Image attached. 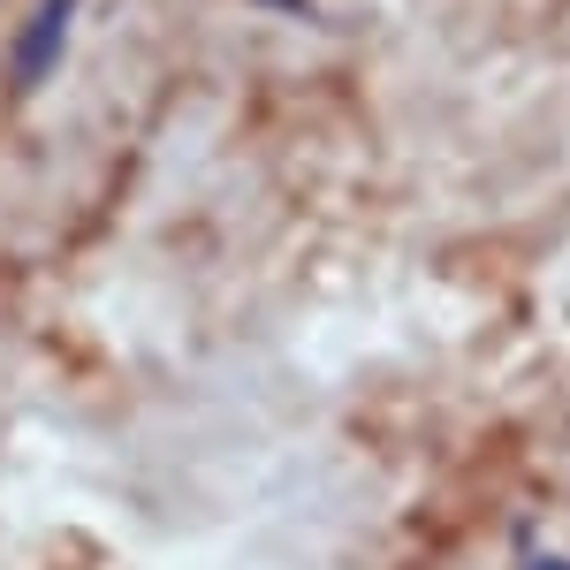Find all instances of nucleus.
Returning a JSON list of instances; mask_svg holds the SVG:
<instances>
[]
</instances>
